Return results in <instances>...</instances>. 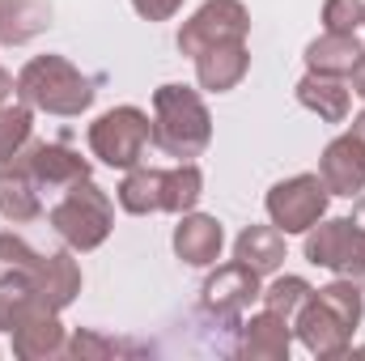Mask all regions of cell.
Returning a JSON list of instances; mask_svg holds the SVG:
<instances>
[{
	"instance_id": "603a6c76",
	"label": "cell",
	"mask_w": 365,
	"mask_h": 361,
	"mask_svg": "<svg viewBox=\"0 0 365 361\" xmlns=\"http://www.w3.org/2000/svg\"><path fill=\"white\" fill-rule=\"evenodd\" d=\"M43 302L34 293V285L17 272H0V332H13L26 315H34Z\"/></svg>"
},
{
	"instance_id": "4fadbf2b",
	"label": "cell",
	"mask_w": 365,
	"mask_h": 361,
	"mask_svg": "<svg viewBox=\"0 0 365 361\" xmlns=\"http://www.w3.org/2000/svg\"><path fill=\"white\" fill-rule=\"evenodd\" d=\"M293 323L276 310H259L242 323L238 332V357H251V361H284L289 357V345H293Z\"/></svg>"
},
{
	"instance_id": "d6a6232c",
	"label": "cell",
	"mask_w": 365,
	"mask_h": 361,
	"mask_svg": "<svg viewBox=\"0 0 365 361\" xmlns=\"http://www.w3.org/2000/svg\"><path fill=\"white\" fill-rule=\"evenodd\" d=\"M353 132H357V136H361V141H365V111H361V115H357V119H353Z\"/></svg>"
},
{
	"instance_id": "2e32d148",
	"label": "cell",
	"mask_w": 365,
	"mask_h": 361,
	"mask_svg": "<svg viewBox=\"0 0 365 361\" xmlns=\"http://www.w3.org/2000/svg\"><path fill=\"white\" fill-rule=\"evenodd\" d=\"M221 221L217 217H204V213H182V221L175 225V251H179L182 264L191 268H208L221 260Z\"/></svg>"
},
{
	"instance_id": "8fae6325",
	"label": "cell",
	"mask_w": 365,
	"mask_h": 361,
	"mask_svg": "<svg viewBox=\"0 0 365 361\" xmlns=\"http://www.w3.org/2000/svg\"><path fill=\"white\" fill-rule=\"evenodd\" d=\"M259 293H264L259 289V272L234 260V264H225V268H217L208 276V285H204V310H212L217 319H238Z\"/></svg>"
},
{
	"instance_id": "ffe728a7",
	"label": "cell",
	"mask_w": 365,
	"mask_h": 361,
	"mask_svg": "<svg viewBox=\"0 0 365 361\" xmlns=\"http://www.w3.org/2000/svg\"><path fill=\"white\" fill-rule=\"evenodd\" d=\"M361 56L365 47L357 43V34H323V39H314L306 47L310 73H323V77H349Z\"/></svg>"
},
{
	"instance_id": "7a4b0ae2",
	"label": "cell",
	"mask_w": 365,
	"mask_h": 361,
	"mask_svg": "<svg viewBox=\"0 0 365 361\" xmlns=\"http://www.w3.org/2000/svg\"><path fill=\"white\" fill-rule=\"evenodd\" d=\"M212 141V115L204 98L187 86H162L153 93V145L166 158L191 162Z\"/></svg>"
},
{
	"instance_id": "9c48e42d",
	"label": "cell",
	"mask_w": 365,
	"mask_h": 361,
	"mask_svg": "<svg viewBox=\"0 0 365 361\" xmlns=\"http://www.w3.org/2000/svg\"><path fill=\"white\" fill-rule=\"evenodd\" d=\"M251 30V13L242 9V0H208L191 13V21H182L179 30V51L182 56H200L217 43H238Z\"/></svg>"
},
{
	"instance_id": "3957f363",
	"label": "cell",
	"mask_w": 365,
	"mask_h": 361,
	"mask_svg": "<svg viewBox=\"0 0 365 361\" xmlns=\"http://www.w3.org/2000/svg\"><path fill=\"white\" fill-rule=\"evenodd\" d=\"M93 93H98L93 81L77 64H68L64 56H34L17 73V98L34 111L60 115V119H73V115L90 111Z\"/></svg>"
},
{
	"instance_id": "ba28073f",
	"label": "cell",
	"mask_w": 365,
	"mask_h": 361,
	"mask_svg": "<svg viewBox=\"0 0 365 361\" xmlns=\"http://www.w3.org/2000/svg\"><path fill=\"white\" fill-rule=\"evenodd\" d=\"M327 200L331 191L319 175H293L268 191V217L280 234H306L314 221H323Z\"/></svg>"
},
{
	"instance_id": "5b68a950",
	"label": "cell",
	"mask_w": 365,
	"mask_h": 361,
	"mask_svg": "<svg viewBox=\"0 0 365 361\" xmlns=\"http://www.w3.org/2000/svg\"><path fill=\"white\" fill-rule=\"evenodd\" d=\"M115 225V204L93 179L73 183L56 204H51V230L73 247V251H93L106 243Z\"/></svg>"
},
{
	"instance_id": "ac0fdd59",
	"label": "cell",
	"mask_w": 365,
	"mask_h": 361,
	"mask_svg": "<svg viewBox=\"0 0 365 361\" xmlns=\"http://www.w3.org/2000/svg\"><path fill=\"white\" fill-rule=\"evenodd\" d=\"M297 102L306 111H314L327 123H344L349 119V86L344 77H323V73H306L297 81Z\"/></svg>"
},
{
	"instance_id": "30bf717a",
	"label": "cell",
	"mask_w": 365,
	"mask_h": 361,
	"mask_svg": "<svg viewBox=\"0 0 365 361\" xmlns=\"http://www.w3.org/2000/svg\"><path fill=\"white\" fill-rule=\"evenodd\" d=\"M9 166H17V171H26L30 179L38 183V191H68L73 183L90 179V162L77 153V149H68V145H60V141H30Z\"/></svg>"
},
{
	"instance_id": "e0dca14e",
	"label": "cell",
	"mask_w": 365,
	"mask_h": 361,
	"mask_svg": "<svg viewBox=\"0 0 365 361\" xmlns=\"http://www.w3.org/2000/svg\"><path fill=\"white\" fill-rule=\"evenodd\" d=\"M68 349L64 340V327L56 319V310L38 306L34 315H26L17 327H13V353L26 361H38V357H60Z\"/></svg>"
},
{
	"instance_id": "cb8c5ba5",
	"label": "cell",
	"mask_w": 365,
	"mask_h": 361,
	"mask_svg": "<svg viewBox=\"0 0 365 361\" xmlns=\"http://www.w3.org/2000/svg\"><path fill=\"white\" fill-rule=\"evenodd\" d=\"M30 132H34L30 106L26 102H4L0 106V166H9L30 145Z\"/></svg>"
},
{
	"instance_id": "52a82bcc",
	"label": "cell",
	"mask_w": 365,
	"mask_h": 361,
	"mask_svg": "<svg viewBox=\"0 0 365 361\" xmlns=\"http://www.w3.org/2000/svg\"><path fill=\"white\" fill-rule=\"evenodd\" d=\"M306 260L314 264V268H327L336 272L340 280H353V285H361L365 289V234L344 217H336V221H314L310 230H306Z\"/></svg>"
},
{
	"instance_id": "83f0119b",
	"label": "cell",
	"mask_w": 365,
	"mask_h": 361,
	"mask_svg": "<svg viewBox=\"0 0 365 361\" xmlns=\"http://www.w3.org/2000/svg\"><path fill=\"white\" fill-rule=\"evenodd\" d=\"M132 9L140 17H149V21H170L182 9V0H132Z\"/></svg>"
},
{
	"instance_id": "277c9868",
	"label": "cell",
	"mask_w": 365,
	"mask_h": 361,
	"mask_svg": "<svg viewBox=\"0 0 365 361\" xmlns=\"http://www.w3.org/2000/svg\"><path fill=\"white\" fill-rule=\"evenodd\" d=\"M200 195H204V175L195 162H179L175 171L132 166L128 179L119 183V204L136 217H145V213H191Z\"/></svg>"
},
{
	"instance_id": "7c38bea8",
	"label": "cell",
	"mask_w": 365,
	"mask_h": 361,
	"mask_svg": "<svg viewBox=\"0 0 365 361\" xmlns=\"http://www.w3.org/2000/svg\"><path fill=\"white\" fill-rule=\"evenodd\" d=\"M319 179L327 183L331 195H357V191H365V141L357 132L336 136V141L323 149Z\"/></svg>"
},
{
	"instance_id": "d4e9b609",
	"label": "cell",
	"mask_w": 365,
	"mask_h": 361,
	"mask_svg": "<svg viewBox=\"0 0 365 361\" xmlns=\"http://www.w3.org/2000/svg\"><path fill=\"white\" fill-rule=\"evenodd\" d=\"M310 293H314V289H310L302 276H280V280H272V285H268L259 298H264V306H268V310L284 315V319L293 323V315L302 310V302H306Z\"/></svg>"
},
{
	"instance_id": "9a60e30c",
	"label": "cell",
	"mask_w": 365,
	"mask_h": 361,
	"mask_svg": "<svg viewBox=\"0 0 365 361\" xmlns=\"http://www.w3.org/2000/svg\"><path fill=\"white\" fill-rule=\"evenodd\" d=\"M30 285H34L38 302L60 315V310L81 293V268H77V260H73L68 251H56V255H43V260H38Z\"/></svg>"
},
{
	"instance_id": "d6986e66",
	"label": "cell",
	"mask_w": 365,
	"mask_h": 361,
	"mask_svg": "<svg viewBox=\"0 0 365 361\" xmlns=\"http://www.w3.org/2000/svg\"><path fill=\"white\" fill-rule=\"evenodd\" d=\"M51 26V0H0V43L21 47Z\"/></svg>"
},
{
	"instance_id": "7402d4cb",
	"label": "cell",
	"mask_w": 365,
	"mask_h": 361,
	"mask_svg": "<svg viewBox=\"0 0 365 361\" xmlns=\"http://www.w3.org/2000/svg\"><path fill=\"white\" fill-rule=\"evenodd\" d=\"M234 260L247 264V268H255L259 276H268V272H276L284 264V234L276 225H251V230H242L238 243H234Z\"/></svg>"
},
{
	"instance_id": "5bb4252c",
	"label": "cell",
	"mask_w": 365,
	"mask_h": 361,
	"mask_svg": "<svg viewBox=\"0 0 365 361\" xmlns=\"http://www.w3.org/2000/svg\"><path fill=\"white\" fill-rule=\"evenodd\" d=\"M247 68H251L247 39H238V43H217V47H208V51L195 56V77H200V86L208 93L234 90V86L247 77Z\"/></svg>"
},
{
	"instance_id": "f546056e",
	"label": "cell",
	"mask_w": 365,
	"mask_h": 361,
	"mask_svg": "<svg viewBox=\"0 0 365 361\" xmlns=\"http://www.w3.org/2000/svg\"><path fill=\"white\" fill-rule=\"evenodd\" d=\"M349 90H353V93H357V98L365 102V56L357 60V68L349 73Z\"/></svg>"
},
{
	"instance_id": "4dcf8cb0",
	"label": "cell",
	"mask_w": 365,
	"mask_h": 361,
	"mask_svg": "<svg viewBox=\"0 0 365 361\" xmlns=\"http://www.w3.org/2000/svg\"><path fill=\"white\" fill-rule=\"evenodd\" d=\"M349 221H353V225L365 234V200H357V208H353V217H349Z\"/></svg>"
},
{
	"instance_id": "f1b7e54d",
	"label": "cell",
	"mask_w": 365,
	"mask_h": 361,
	"mask_svg": "<svg viewBox=\"0 0 365 361\" xmlns=\"http://www.w3.org/2000/svg\"><path fill=\"white\" fill-rule=\"evenodd\" d=\"M73 353H77V357H90V353H115V345H110V340H98V336H90V332H77Z\"/></svg>"
},
{
	"instance_id": "6da1fadb",
	"label": "cell",
	"mask_w": 365,
	"mask_h": 361,
	"mask_svg": "<svg viewBox=\"0 0 365 361\" xmlns=\"http://www.w3.org/2000/svg\"><path fill=\"white\" fill-rule=\"evenodd\" d=\"M365 302H361V285L353 280H336L327 289H314L302 310L293 315L297 340L314 353V357H340L353 345V332L361 327Z\"/></svg>"
},
{
	"instance_id": "44dd1931",
	"label": "cell",
	"mask_w": 365,
	"mask_h": 361,
	"mask_svg": "<svg viewBox=\"0 0 365 361\" xmlns=\"http://www.w3.org/2000/svg\"><path fill=\"white\" fill-rule=\"evenodd\" d=\"M0 217L4 221H34L43 217V191L17 166H0Z\"/></svg>"
},
{
	"instance_id": "484cf974",
	"label": "cell",
	"mask_w": 365,
	"mask_h": 361,
	"mask_svg": "<svg viewBox=\"0 0 365 361\" xmlns=\"http://www.w3.org/2000/svg\"><path fill=\"white\" fill-rule=\"evenodd\" d=\"M38 251L30 247V243H21L17 234H0V272H17V276H34V268H38Z\"/></svg>"
},
{
	"instance_id": "8992f818",
	"label": "cell",
	"mask_w": 365,
	"mask_h": 361,
	"mask_svg": "<svg viewBox=\"0 0 365 361\" xmlns=\"http://www.w3.org/2000/svg\"><path fill=\"white\" fill-rule=\"evenodd\" d=\"M149 141H153V123L140 106H115L90 128V153L115 171L140 166Z\"/></svg>"
},
{
	"instance_id": "1f68e13d",
	"label": "cell",
	"mask_w": 365,
	"mask_h": 361,
	"mask_svg": "<svg viewBox=\"0 0 365 361\" xmlns=\"http://www.w3.org/2000/svg\"><path fill=\"white\" fill-rule=\"evenodd\" d=\"M9 93H13V77L0 68V106H4V98H9Z\"/></svg>"
},
{
	"instance_id": "4316f807",
	"label": "cell",
	"mask_w": 365,
	"mask_h": 361,
	"mask_svg": "<svg viewBox=\"0 0 365 361\" xmlns=\"http://www.w3.org/2000/svg\"><path fill=\"white\" fill-rule=\"evenodd\" d=\"M323 26L327 34H357V26H365V0H327Z\"/></svg>"
}]
</instances>
